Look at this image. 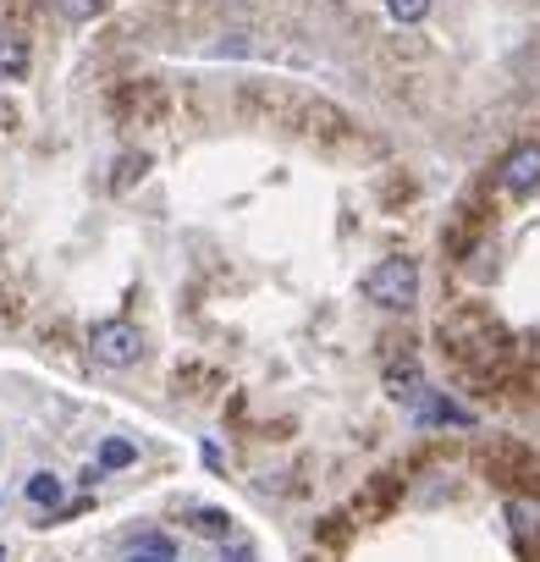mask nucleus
I'll list each match as a JSON object with an SVG mask.
<instances>
[{"label": "nucleus", "instance_id": "9b49d317", "mask_svg": "<svg viewBox=\"0 0 540 562\" xmlns=\"http://www.w3.org/2000/svg\"><path fill=\"white\" fill-rule=\"evenodd\" d=\"M386 7H392L397 23H419V18L430 12V0H386Z\"/></svg>", "mask_w": 540, "mask_h": 562}, {"label": "nucleus", "instance_id": "423d86ee", "mask_svg": "<svg viewBox=\"0 0 540 562\" xmlns=\"http://www.w3.org/2000/svg\"><path fill=\"white\" fill-rule=\"evenodd\" d=\"M29 72V45L23 40H0V83H12Z\"/></svg>", "mask_w": 540, "mask_h": 562}, {"label": "nucleus", "instance_id": "ddd939ff", "mask_svg": "<svg viewBox=\"0 0 540 562\" xmlns=\"http://www.w3.org/2000/svg\"><path fill=\"white\" fill-rule=\"evenodd\" d=\"M0 562H7V546H0Z\"/></svg>", "mask_w": 540, "mask_h": 562}, {"label": "nucleus", "instance_id": "20e7f679", "mask_svg": "<svg viewBox=\"0 0 540 562\" xmlns=\"http://www.w3.org/2000/svg\"><path fill=\"white\" fill-rule=\"evenodd\" d=\"M507 518H513V535L518 540H540V496H513L507 502Z\"/></svg>", "mask_w": 540, "mask_h": 562}, {"label": "nucleus", "instance_id": "6e6552de", "mask_svg": "<svg viewBox=\"0 0 540 562\" xmlns=\"http://www.w3.org/2000/svg\"><path fill=\"white\" fill-rule=\"evenodd\" d=\"M29 502L34 507H61V480L56 474H34L29 480Z\"/></svg>", "mask_w": 540, "mask_h": 562}, {"label": "nucleus", "instance_id": "9d476101", "mask_svg": "<svg viewBox=\"0 0 540 562\" xmlns=\"http://www.w3.org/2000/svg\"><path fill=\"white\" fill-rule=\"evenodd\" d=\"M56 12H61L67 23H89V18L100 12V0H56Z\"/></svg>", "mask_w": 540, "mask_h": 562}, {"label": "nucleus", "instance_id": "7ed1b4c3", "mask_svg": "<svg viewBox=\"0 0 540 562\" xmlns=\"http://www.w3.org/2000/svg\"><path fill=\"white\" fill-rule=\"evenodd\" d=\"M496 182H502L513 199L535 193V188H540V144H535V138H529V144H513V149L502 155V166H496Z\"/></svg>", "mask_w": 540, "mask_h": 562}, {"label": "nucleus", "instance_id": "39448f33", "mask_svg": "<svg viewBox=\"0 0 540 562\" xmlns=\"http://www.w3.org/2000/svg\"><path fill=\"white\" fill-rule=\"evenodd\" d=\"M193 535H204V540H226L232 535V513L226 507H193Z\"/></svg>", "mask_w": 540, "mask_h": 562}, {"label": "nucleus", "instance_id": "0eeeda50", "mask_svg": "<svg viewBox=\"0 0 540 562\" xmlns=\"http://www.w3.org/2000/svg\"><path fill=\"white\" fill-rule=\"evenodd\" d=\"M127 562H177V551H171L166 535H144V540L127 551Z\"/></svg>", "mask_w": 540, "mask_h": 562}, {"label": "nucleus", "instance_id": "f257e3e1", "mask_svg": "<svg viewBox=\"0 0 540 562\" xmlns=\"http://www.w3.org/2000/svg\"><path fill=\"white\" fill-rule=\"evenodd\" d=\"M364 299L381 304V310H408L419 299V265L408 254H392L381 259L370 276H364Z\"/></svg>", "mask_w": 540, "mask_h": 562}, {"label": "nucleus", "instance_id": "f8f14e48", "mask_svg": "<svg viewBox=\"0 0 540 562\" xmlns=\"http://www.w3.org/2000/svg\"><path fill=\"white\" fill-rule=\"evenodd\" d=\"M221 562H254V546H226Z\"/></svg>", "mask_w": 540, "mask_h": 562}, {"label": "nucleus", "instance_id": "1a4fd4ad", "mask_svg": "<svg viewBox=\"0 0 540 562\" xmlns=\"http://www.w3.org/2000/svg\"><path fill=\"white\" fill-rule=\"evenodd\" d=\"M133 458H138V447H133V441H116V436H111V441L100 447V469H127Z\"/></svg>", "mask_w": 540, "mask_h": 562}, {"label": "nucleus", "instance_id": "f03ea898", "mask_svg": "<svg viewBox=\"0 0 540 562\" xmlns=\"http://www.w3.org/2000/svg\"><path fill=\"white\" fill-rule=\"evenodd\" d=\"M89 353H94L100 364H111V370H127V364H138L144 337H138L133 321H100V326L89 331Z\"/></svg>", "mask_w": 540, "mask_h": 562}]
</instances>
